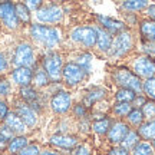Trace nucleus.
<instances>
[{
  "label": "nucleus",
  "mask_w": 155,
  "mask_h": 155,
  "mask_svg": "<svg viewBox=\"0 0 155 155\" xmlns=\"http://www.w3.org/2000/svg\"><path fill=\"white\" fill-rule=\"evenodd\" d=\"M138 135L144 139H152L155 141V119L147 121L138 128Z\"/></svg>",
  "instance_id": "nucleus-25"
},
{
  "label": "nucleus",
  "mask_w": 155,
  "mask_h": 155,
  "mask_svg": "<svg viewBox=\"0 0 155 155\" xmlns=\"http://www.w3.org/2000/svg\"><path fill=\"white\" fill-rule=\"evenodd\" d=\"M145 102H147V101H145L144 96H138V95H137V98H135V101H134V105L137 106V108H138V106L142 108V105H144Z\"/></svg>",
  "instance_id": "nucleus-47"
},
{
  "label": "nucleus",
  "mask_w": 155,
  "mask_h": 155,
  "mask_svg": "<svg viewBox=\"0 0 155 155\" xmlns=\"http://www.w3.org/2000/svg\"><path fill=\"white\" fill-rule=\"evenodd\" d=\"M96 30V48L101 52H108L112 45V36L102 28H95Z\"/></svg>",
  "instance_id": "nucleus-22"
},
{
  "label": "nucleus",
  "mask_w": 155,
  "mask_h": 155,
  "mask_svg": "<svg viewBox=\"0 0 155 155\" xmlns=\"http://www.w3.org/2000/svg\"><path fill=\"white\" fill-rule=\"evenodd\" d=\"M10 78L19 88L30 86L32 79H33V69H30V68H13V71L10 72Z\"/></svg>",
  "instance_id": "nucleus-15"
},
{
  "label": "nucleus",
  "mask_w": 155,
  "mask_h": 155,
  "mask_svg": "<svg viewBox=\"0 0 155 155\" xmlns=\"http://www.w3.org/2000/svg\"><path fill=\"white\" fill-rule=\"evenodd\" d=\"M42 68L46 72V75L49 76L50 82L58 83L62 81V69H63V59L62 55L58 53L55 50L48 52L42 59Z\"/></svg>",
  "instance_id": "nucleus-3"
},
{
  "label": "nucleus",
  "mask_w": 155,
  "mask_h": 155,
  "mask_svg": "<svg viewBox=\"0 0 155 155\" xmlns=\"http://www.w3.org/2000/svg\"><path fill=\"white\" fill-rule=\"evenodd\" d=\"M29 35L35 43L43 46L49 52L62 43V33L56 26H48L40 23H30Z\"/></svg>",
  "instance_id": "nucleus-1"
},
{
  "label": "nucleus",
  "mask_w": 155,
  "mask_h": 155,
  "mask_svg": "<svg viewBox=\"0 0 155 155\" xmlns=\"http://www.w3.org/2000/svg\"><path fill=\"white\" fill-rule=\"evenodd\" d=\"M7 144H9V141L5 139L2 135H0V152H2V151H5L6 148H7Z\"/></svg>",
  "instance_id": "nucleus-49"
},
{
  "label": "nucleus",
  "mask_w": 155,
  "mask_h": 155,
  "mask_svg": "<svg viewBox=\"0 0 155 155\" xmlns=\"http://www.w3.org/2000/svg\"><path fill=\"white\" fill-rule=\"evenodd\" d=\"M129 131L131 129H129V127L125 122H121V121L114 122L111 125V128H109V131H108V139L112 144H121Z\"/></svg>",
  "instance_id": "nucleus-17"
},
{
  "label": "nucleus",
  "mask_w": 155,
  "mask_h": 155,
  "mask_svg": "<svg viewBox=\"0 0 155 155\" xmlns=\"http://www.w3.org/2000/svg\"><path fill=\"white\" fill-rule=\"evenodd\" d=\"M76 63L79 65V66H82L83 69L86 71V73L91 72V65H92V56L89 55V53H82V55L78 56Z\"/></svg>",
  "instance_id": "nucleus-36"
},
{
  "label": "nucleus",
  "mask_w": 155,
  "mask_h": 155,
  "mask_svg": "<svg viewBox=\"0 0 155 155\" xmlns=\"http://www.w3.org/2000/svg\"><path fill=\"white\" fill-rule=\"evenodd\" d=\"M132 71L137 76L145 78V79H150V78L155 76V61L150 56H138L135 61L132 62Z\"/></svg>",
  "instance_id": "nucleus-11"
},
{
  "label": "nucleus",
  "mask_w": 155,
  "mask_h": 155,
  "mask_svg": "<svg viewBox=\"0 0 155 155\" xmlns=\"http://www.w3.org/2000/svg\"><path fill=\"white\" fill-rule=\"evenodd\" d=\"M72 155H91V147L88 144H81L73 150Z\"/></svg>",
  "instance_id": "nucleus-40"
},
{
  "label": "nucleus",
  "mask_w": 155,
  "mask_h": 155,
  "mask_svg": "<svg viewBox=\"0 0 155 155\" xmlns=\"http://www.w3.org/2000/svg\"><path fill=\"white\" fill-rule=\"evenodd\" d=\"M0 135H2V137H3L5 139H7V141H10V139H13L15 137H16V135L12 132V131L7 127H5L3 124L0 125Z\"/></svg>",
  "instance_id": "nucleus-42"
},
{
  "label": "nucleus",
  "mask_w": 155,
  "mask_h": 155,
  "mask_svg": "<svg viewBox=\"0 0 155 155\" xmlns=\"http://www.w3.org/2000/svg\"><path fill=\"white\" fill-rule=\"evenodd\" d=\"M147 15H148L152 20H155V5L148 6V7H147Z\"/></svg>",
  "instance_id": "nucleus-48"
},
{
  "label": "nucleus",
  "mask_w": 155,
  "mask_h": 155,
  "mask_svg": "<svg viewBox=\"0 0 155 155\" xmlns=\"http://www.w3.org/2000/svg\"><path fill=\"white\" fill-rule=\"evenodd\" d=\"M105 96H106V91H105V89H102V88H92V89H89L88 92H86V95L83 96L82 105L88 109V108H91V106H94L96 102L102 101Z\"/></svg>",
  "instance_id": "nucleus-19"
},
{
  "label": "nucleus",
  "mask_w": 155,
  "mask_h": 155,
  "mask_svg": "<svg viewBox=\"0 0 155 155\" xmlns=\"http://www.w3.org/2000/svg\"><path fill=\"white\" fill-rule=\"evenodd\" d=\"M25 5L28 6V9L30 12H36V10H39V9L43 6V3H42L40 0H29V2H26Z\"/></svg>",
  "instance_id": "nucleus-44"
},
{
  "label": "nucleus",
  "mask_w": 155,
  "mask_h": 155,
  "mask_svg": "<svg viewBox=\"0 0 155 155\" xmlns=\"http://www.w3.org/2000/svg\"><path fill=\"white\" fill-rule=\"evenodd\" d=\"M12 63L15 68H30V69H33L38 63L35 48L29 42H20L13 52Z\"/></svg>",
  "instance_id": "nucleus-2"
},
{
  "label": "nucleus",
  "mask_w": 155,
  "mask_h": 155,
  "mask_svg": "<svg viewBox=\"0 0 155 155\" xmlns=\"http://www.w3.org/2000/svg\"><path fill=\"white\" fill-rule=\"evenodd\" d=\"M151 145H152V150H154V152H155V141H152V144Z\"/></svg>",
  "instance_id": "nucleus-50"
},
{
  "label": "nucleus",
  "mask_w": 155,
  "mask_h": 155,
  "mask_svg": "<svg viewBox=\"0 0 155 155\" xmlns=\"http://www.w3.org/2000/svg\"><path fill=\"white\" fill-rule=\"evenodd\" d=\"M9 112H10V106L7 104V101L0 99V122L5 121V118L9 115Z\"/></svg>",
  "instance_id": "nucleus-39"
},
{
  "label": "nucleus",
  "mask_w": 155,
  "mask_h": 155,
  "mask_svg": "<svg viewBox=\"0 0 155 155\" xmlns=\"http://www.w3.org/2000/svg\"><path fill=\"white\" fill-rule=\"evenodd\" d=\"M15 10H16V16L19 19L20 25H30L32 12L28 9V6L25 3H15Z\"/></svg>",
  "instance_id": "nucleus-24"
},
{
  "label": "nucleus",
  "mask_w": 155,
  "mask_h": 155,
  "mask_svg": "<svg viewBox=\"0 0 155 155\" xmlns=\"http://www.w3.org/2000/svg\"><path fill=\"white\" fill-rule=\"evenodd\" d=\"M3 125L9 128L15 135H26V132L29 131V128L25 125V122H23L13 111L9 112V115L5 118Z\"/></svg>",
  "instance_id": "nucleus-16"
},
{
  "label": "nucleus",
  "mask_w": 155,
  "mask_h": 155,
  "mask_svg": "<svg viewBox=\"0 0 155 155\" xmlns=\"http://www.w3.org/2000/svg\"><path fill=\"white\" fill-rule=\"evenodd\" d=\"M112 78L115 81L116 85H119V88L131 89L135 94L142 92V82L132 71H129L128 68H118L112 71Z\"/></svg>",
  "instance_id": "nucleus-4"
},
{
  "label": "nucleus",
  "mask_w": 155,
  "mask_h": 155,
  "mask_svg": "<svg viewBox=\"0 0 155 155\" xmlns=\"http://www.w3.org/2000/svg\"><path fill=\"white\" fill-rule=\"evenodd\" d=\"M12 94V83L7 78H0V99H5Z\"/></svg>",
  "instance_id": "nucleus-34"
},
{
  "label": "nucleus",
  "mask_w": 155,
  "mask_h": 155,
  "mask_svg": "<svg viewBox=\"0 0 155 155\" xmlns=\"http://www.w3.org/2000/svg\"><path fill=\"white\" fill-rule=\"evenodd\" d=\"M142 50H144L145 56L154 58V56H155V43H151V42H144V43H142Z\"/></svg>",
  "instance_id": "nucleus-41"
},
{
  "label": "nucleus",
  "mask_w": 155,
  "mask_h": 155,
  "mask_svg": "<svg viewBox=\"0 0 155 155\" xmlns=\"http://www.w3.org/2000/svg\"><path fill=\"white\" fill-rule=\"evenodd\" d=\"M19 98L26 102L33 111H36L38 114H40V111L43 109L42 106V101H40V94L38 92V89L30 86H25V88L19 89Z\"/></svg>",
  "instance_id": "nucleus-13"
},
{
  "label": "nucleus",
  "mask_w": 155,
  "mask_h": 155,
  "mask_svg": "<svg viewBox=\"0 0 155 155\" xmlns=\"http://www.w3.org/2000/svg\"><path fill=\"white\" fill-rule=\"evenodd\" d=\"M73 114H75L76 118H85V116L88 115V109H86L82 104H79V105H76L73 108Z\"/></svg>",
  "instance_id": "nucleus-43"
},
{
  "label": "nucleus",
  "mask_w": 155,
  "mask_h": 155,
  "mask_svg": "<svg viewBox=\"0 0 155 155\" xmlns=\"http://www.w3.org/2000/svg\"><path fill=\"white\" fill-rule=\"evenodd\" d=\"M9 68H10V63H9V61H7V58H6V55L0 50V78L3 76L7 71H9Z\"/></svg>",
  "instance_id": "nucleus-38"
},
{
  "label": "nucleus",
  "mask_w": 155,
  "mask_h": 155,
  "mask_svg": "<svg viewBox=\"0 0 155 155\" xmlns=\"http://www.w3.org/2000/svg\"><path fill=\"white\" fill-rule=\"evenodd\" d=\"M49 144L55 148H59V150H75L79 145V141H78V137H75V135L55 134L49 138Z\"/></svg>",
  "instance_id": "nucleus-14"
},
{
  "label": "nucleus",
  "mask_w": 155,
  "mask_h": 155,
  "mask_svg": "<svg viewBox=\"0 0 155 155\" xmlns=\"http://www.w3.org/2000/svg\"><path fill=\"white\" fill-rule=\"evenodd\" d=\"M40 155H63V154H62L61 151L52 150V148H46V150L40 151Z\"/></svg>",
  "instance_id": "nucleus-46"
},
{
  "label": "nucleus",
  "mask_w": 155,
  "mask_h": 155,
  "mask_svg": "<svg viewBox=\"0 0 155 155\" xmlns=\"http://www.w3.org/2000/svg\"><path fill=\"white\" fill-rule=\"evenodd\" d=\"M13 112L25 122V125H26L29 129H33V128L38 127L39 114L36 111H33V109H32L26 102H23L20 98L15 99V102H13Z\"/></svg>",
  "instance_id": "nucleus-7"
},
{
  "label": "nucleus",
  "mask_w": 155,
  "mask_h": 155,
  "mask_svg": "<svg viewBox=\"0 0 155 155\" xmlns=\"http://www.w3.org/2000/svg\"><path fill=\"white\" fill-rule=\"evenodd\" d=\"M134 48V36L129 30H124L121 33H118L115 39H112V45L108 55L111 58H122Z\"/></svg>",
  "instance_id": "nucleus-5"
},
{
  "label": "nucleus",
  "mask_w": 155,
  "mask_h": 155,
  "mask_svg": "<svg viewBox=\"0 0 155 155\" xmlns=\"http://www.w3.org/2000/svg\"><path fill=\"white\" fill-rule=\"evenodd\" d=\"M50 109L58 115H63L72 108V96L68 91H58L50 98Z\"/></svg>",
  "instance_id": "nucleus-12"
},
{
  "label": "nucleus",
  "mask_w": 155,
  "mask_h": 155,
  "mask_svg": "<svg viewBox=\"0 0 155 155\" xmlns=\"http://www.w3.org/2000/svg\"><path fill=\"white\" fill-rule=\"evenodd\" d=\"M148 7V2L145 0H128L122 3V9L127 12H138Z\"/></svg>",
  "instance_id": "nucleus-28"
},
{
  "label": "nucleus",
  "mask_w": 155,
  "mask_h": 155,
  "mask_svg": "<svg viewBox=\"0 0 155 155\" xmlns=\"http://www.w3.org/2000/svg\"><path fill=\"white\" fill-rule=\"evenodd\" d=\"M65 12L59 5H43L39 10L35 12V17L39 23H48V25H56L62 22Z\"/></svg>",
  "instance_id": "nucleus-6"
},
{
  "label": "nucleus",
  "mask_w": 155,
  "mask_h": 155,
  "mask_svg": "<svg viewBox=\"0 0 155 155\" xmlns=\"http://www.w3.org/2000/svg\"><path fill=\"white\" fill-rule=\"evenodd\" d=\"M71 40L75 43H81L83 48H94L96 46V30L94 26H79L73 28L71 32Z\"/></svg>",
  "instance_id": "nucleus-8"
},
{
  "label": "nucleus",
  "mask_w": 155,
  "mask_h": 155,
  "mask_svg": "<svg viewBox=\"0 0 155 155\" xmlns=\"http://www.w3.org/2000/svg\"><path fill=\"white\" fill-rule=\"evenodd\" d=\"M115 98L118 102H124V104H131L135 101L137 98V94L131 91V89H124V88H119V91L116 92Z\"/></svg>",
  "instance_id": "nucleus-29"
},
{
  "label": "nucleus",
  "mask_w": 155,
  "mask_h": 155,
  "mask_svg": "<svg viewBox=\"0 0 155 155\" xmlns=\"http://www.w3.org/2000/svg\"><path fill=\"white\" fill-rule=\"evenodd\" d=\"M128 122L134 125V127H141L144 124V115H142V111L139 108H132V111L128 114L127 116Z\"/></svg>",
  "instance_id": "nucleus-30"
},
{
  "label": "nucleus",
  "mask_w": 155,
  "mask_h": 155,
  "mask_svg": "<svg viewBox=\"0 0 155 155\" xmlns=\"http://www.w3.org/2000/svg\"><path fill=\"white\" fill-rule=\"evenodd\" d=\"M132 155H154V150H152V145L150 142H145V141H139L138 144L134 147Z\"/></svg>",
  "instance_id": "nucleus-31"
},
{
  "label": "nucleus",
  "mask_w": 155,
  "mask_h": 155,
  "mask_svg": "<svg viewBox=\"0 0 155 155\" xmlns=\"http://www.w3.org/2000/svg\"><path fill=\"white\" fill-rule=\"evenodd\" d=\"M142 115H144V119L147 118L148 121L151 119H155V102L154 101H147L144 105H142Z\"/></svg>",
  "instance_id": "nucleus-33"
},
{
  "label": "nucleus",
  "mask_w": 155,
  "mask_h": 155,
  "mask_svg": "<svg viewBox=\"0 0 155 155\" xmlns=\"http://www.w3.org/2000/svg\"><path fill=\"white\" fill-rule=\"evenodd\" d=\"M111 125H112V121L109 118H99V119H96L92 124V129H94V132L104 135V134H108Z\"/></svg>",
  "instance_id": "nucleus-26"
},
{
  "label": "nucleus",
  "mask_w": 155,
  "mask_h": 155,
  "mask_svg": "<svg viewBox=\"0 0 155 155\" xmlns=\"http://www.w3.org/2000/svg\"><path fill=\"white\" fill-rule=\"evenodd\" d=\"M142 92H144L151 101L155 102V76L147 79V81L142 83Z\"/></svg>",
  "instance_id": "nucleus-32"
},
{
  "label": "nucleus",
  "mask_w": 155,
  "mask_h": 155,
  "mask_svg": "<svg viewBox=\"0 0 155 155\" xmlns=\"http://www.w3.org/2000/svg\"><path fill=\"white\" fill-rule=\"evenodd\" d=\"M108 155H131V154H129V151H127L122 147H114V148L108 151Z\"/></svg>",
  "instance_id": "nucleus-45"
},
{
  "label": "nucleus",
  "mask_w": 155,
  "mask_h": 155,
  "mask_svg": "<svg viewBox=\"0 0 155 155\" xmlns=\"http://www.w3.org/2000/svg\"><path fill=\"white\" fill-rule=\"evenodd\" d=\"M141 35L147 42L155 43V20H142L141 22Z\"/></svg>",
  "instance_id": "nucleus-23"
},
{
  "label": "nucleus",
  "mask_w": 155,
  "mask_h": 155,
  "mask_svg": "<svg viewBox=\"0 0 155 155\" xmlns=\"http://www.w3.org/2000/svg\"><path fill=\"white\" fill-rule=\"evenodd\" d=\"M28 145H29V138L26 135H16L13 139L9 141L6 151H7L9 155H19V152L25 150Z\"/></svg>",
  "instance_id": "nucleus-20"
},
{
  "label": "nucleus",
  "mask_w": 155,
  "mask_h": 155,
  "mask_svg": "<svg viewBox=\"0 0 155 155\" xmlns=\"http://www.w3.org/2000/svg\"><path fill=\"white\" fill-rule=\"evenodd\" d=\"M132 111V105L131 104H124V102H116L114 106V114L116 116H128V114Z\"/></svg>",
  "instance_id": "nucleus-35"
},
{
  "label": "nucleus",
  "mask_w": 155,
  "mask_h": 155,
  "mask_svg": "<svg viewBox=\"0 0 155 155\" xmlns=\"http://www.w3.org/2000/svg\"><path fill=\"white\" fill-rule=\"evenodd\" d=\"M86 71L82 66H79L76 62H68L63 65L62 69V81L66 83L68 86H76L83 79L86 78Z\"/></svg>",
  "instance_id": "nucleus-9"
},
{
  "label": "nucleus",
  "mask_w": 155,
  "mask_h": 155,
  "mask_svg": "<svg viewBox=\"0 0 155 155\" xmlns=\"http://www.w3.org/2000/svg\"><path fill=\"white\" fill-rule=\"evenodd\" d=\"M0 23L9 30H17L20 28V22L15 10V3L0 2Z\"/></svg>",
  "instance_id": "nucleus-10"
},
{
  "label": "nucleus",
  "mask_w": 155,
  "mask_h": 155,
  "mask_svg": "<svg viewBox=\"0 0 155 155\" xmlns=\"http://www.w3.org/2000/svg\"><path fill=\"white\" fill-rule=\"evenodd\" d=\"M139 142V135L137 131H129L127 134V137L124 138V141L121 142V147L122 148H125L127 151L129 150H134V147Z\"/></svg>",
  "instance_id": "nucleus-27"
},
{
  "label": "nucleus",
  "mask_w": 155,
  "mask_h": 155,
  "mask_svg": "<svg viewBox=\"0 0 155 155\" xmlns=\"http://www.w3.org/2000/svg\"><path fill=\"white\" fill-rule=\"evenodd\" d=\"M50 83L49 76L46 75V72L43 71L42 65L36 63V66L33 68V79H32V86L36 89L39 88H46Z\"/></svg>",
  "instance_id": "nucleus-21"
},
{
  "label": "nucleus",
  "mask_w": 155,
  "mask_h": 155,
  "mask_svg": "<svg viewBox=\"0 0 155 155\" xmlns=\"http://www.w3.org/2000/svg\"><path fill=\"white\" fill-rule=\"evenodd\" d=\"M40 147L38 144H29L25 150L19 152V155H40Z\"/></svg>",
  "instance_id": "nucleus-37"
},
{
  "label": "nucleus",
  "mask_w": 155,
  "mask_h": 155,
  "mask_svg": "<svg viewBox=\"0 0 155 155\" xmlns=\"http://www.w3.org/2000/svg\"><path fill=\"white\" fill-rule=\"evenodd\" d=\"M98 19V22L101 23V28L106 30L108 33L111 35H118L124 32V30H127L125 28V23H122L121 20H116V19H112V17H106V16H96Z\"/></svg>",
  "instance_id": "nucleus-18"
}]
</instances>
